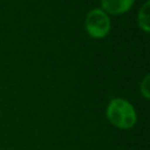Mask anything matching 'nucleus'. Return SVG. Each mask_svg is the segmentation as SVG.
Here are the masks:
<instances>
[{
  "label": "nucleus",
  "instance_id": "nucleus-1",
  "mask_svg": "<svg viewBox=\"0 0 150 150\" xmlns=\"http://www.w3.org/2000/svg\"><path fill=\"white\" fill-rule=\"evenodd\" d=\"M108 122L121 130H129L135 127L137 122V114L134 105L121 97L112 98L105 109Z\"/></svg>",
  "mask_w": 150,
  "mask_h": 150
},
{
  "label": "nucleus",
  "instance_id": "nucleus-2",
  "mask_svg": "<svg viewBox=\"0 0 150 150\" xmlns=\"http://www.w3.org/2000/svg\"><path fill=\"white\" fill-rule=\"evenodd\" d=\"M84 26L87 33L94 39H102L110 32V19L105 12L101 8H94L89 11L84 19Z\"/></svg>",
  "mask_w": 150,
  "mask_h": 150
},
{
  "label": "nucleus",
  "instance_id": "nucleus-3",
  "mask_svg": "<svg viewBox=\"0 0 150 150\" xmlns=\"http://www.w3.org/2000/svg\"><path fill=\"white\" fill-rule=\"evenodd\" d=\"M135 0H101V9L107 14H123L134 5Z\"/></svg>",
  "mask_w": 150,
  "mask_h": 150
},
{
  "label": "nucleus",
  "instance_id": "nucleus-4",
  "mask_svg": "<svg viewBox=\"0 0 150 150\" xmlns=\"http://www.w3.org/2000/svg\"><path fill=\"white\" fill-rule=\"evenodd\" d=\"M149 9H150V1H145L143 6L139 8L137 13V25L138 27L144 30L145 33L150 32V26H149Z\"/></svg>",
  "mask_w": 150,
  "mask_h": 150
},
{
  "label": "nucleus",
  "instance_id": "nucleus-5",
  "mask_svg": "<svg viewBox=\"0 0 150 150\" xmlns=\"http://www.w3.org/2000/svg\"><path fill=\"white\" fill-rule=\"evenodd\" d=\"M139 91L145 100L150 98V75L146 74L139 84Z\"/></svg>",
  "mask_w": 150,
  "mask_h": 150
}]
</instances>
